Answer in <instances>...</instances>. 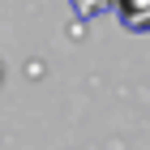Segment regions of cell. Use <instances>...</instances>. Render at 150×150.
I'll return each instance as SVG.
<instances>
[{"mask_svg": "<svg viewBox=\"0 0 150 150\" xmlns=\"http://www.w3.org/2000/svg\"><path fill=\"white\" fill-rule=\"evenodd\" d=\"M116 0H69V9L77 22H94V17H103V13H112Z\"/></svg>", "mask_w": 150, "mask_h": 150, "instance_id": "2", "label": "cell"}, {"mask_svg": "<svg viewBox=\"0 0 150 150\" xmlns=\"http://www.w3.org/2000/svg\"><path fill=\"white\" fill-rule=\"evenodd\" d=\"M112 13L129 35H150V0H116Z\"/></svg>", "mask_w": 150, "mask_h": 150, "instance_id": "1", "label": "cell"}]
</instances>
